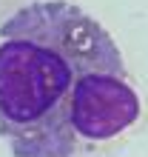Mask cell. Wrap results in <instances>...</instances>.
Instances as JSON below:
<instances>
[{
    "mask_svg": "<svg viewBox=\"0 0 148 157\" xmlns=\"http://www.w3.org/2000/svg\"><path fill=\"white\" fill-rule=\"evenodd\" d=\"M140 112L120 46L80 6L37 0L0 23V137L14 157H80Z\"/></svg>",
    "mask_w": 148,
    "mask_h": 157,
    "instance_id": "obj_1",
    "label": "cell"
},
{
    "mask_svg": "<svg viewBox=\"0 0 148 157\" xmlns=\"http://www.w3.org/2000/svg\"><path fill=\"white\" fill-rule=\"evenodd\" d=\"M26 6V0H0V23L3 20H9L17 9H23Z\"/></svg>",
    "mask_w": 148,
    "mask_h": 157,
    "instance_id": "obj_2",
    "label": "cell"
},
{
    "mask_svg": "<svg viewBox=\"0 0 148 157\" xmlns=\"http://www.w3.org/2000/svg\"><path fill=\"white\" fill-rule=\"evenodd\" d=\"M145 103H148V97H145Z\"/></svg>",
    "mask_w": 148,
    "mask_h": 157,
    "instance_id": "obj_4",
    "label": "cell"
},
{
    "mask_svg": "<svg viewBox=\"0 0 148 157\" xmlns=\"http://www.w3.org/2000/svg\"><path fill=\"white\" fill-rule=\"evenodd\" d=\"M26 3H37V0H26Z\"/></svg>",
    "mask_w": 148,
    "mask_h": 157,
    "instance_id": "obj_3",
    "label": "cell"
}]
</instances>
